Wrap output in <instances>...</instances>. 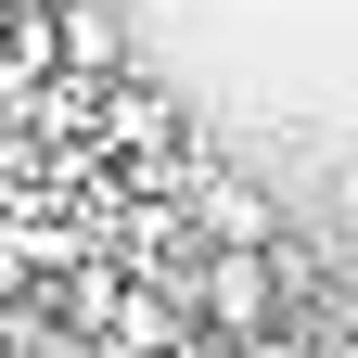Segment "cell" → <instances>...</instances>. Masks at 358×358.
<instances>
[{
	"instance_id": "obj_1",
	"label": "cell",
	"mask_w": 358,
	"mask_h": 358,
	"mask_svg": "<svg viewBox=\"0 0 358 358\" xmlns=\"http://www.w3.org/2000/svg\"><path fill=\"white\" fill-rule=\"evenodd\" d=\"M179 205H192V243H205V256H268V243H282V205H268L256 179L179 166Z\"/></svg>"
},
{
	"instance_id": "obj_2",
	"label": "cell",
	"mask_w": 358,
	"mask_h": 358,
	"mask_svg": "<svg viewBox=\"0 0 358 358\" xmlns=\"http://www.w3.org/2000/svg\"><path fill=\"white\" fill-rule=\"evenodd\" d=\"M115 64H128L115 0H64V13H52V77L64 90H115Z\"/></svg>"
},
{
	"instance_id": "obj_3",
	"label": "cell",
	"mask_w": 358,
	"mask_h": 358,
	"mask_svg": "<svg viewBox=\"0 0 358 358\" xmlns=\"http://www.w3.org/2000/svg\"><path fill=\"white\" fill-rule=\"evenodd\" d=\"M243 358H320V345H307V333H282V320H268V333H256Z\"/></svg>"
},
{
	"instance_id": "obj_4",
	"label": "cell",
	"mask_w": 358,
	"mask_h": 358,
	"mask_svg": "<svg viewBox=\"0 0 358 358\" xmlns=\"http://www.w3.org/2000/svg\"><path fill=\"white\" fill-rule=\"evenodd\" d=\"M0 231H13V192H0Z\"/></svg>"
}]
</instances>
